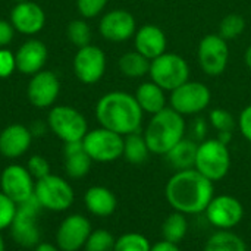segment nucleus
Masks as SVG:
<instances>
[{
  "label": "nucleus",
  "mask_w": 251,
  "mask_h": 251,
  "mask_svg": "<svg viewBox=\"0 0 251 251\" xmlns=\"http://www.w3.org/2000/svg\"><path fill=\"white\" fill-rule=\"evenodd\" d=\"M213 184L194 168L176 171L166 182L165 197L175 212L185 216L204 213L215 196Z\"/></svg>",
  "instance_id": "nucleus-1"
},
{
  "label": "nucleus",
  "mask_w": 251,
  "mask_h": 251,
  "mask_svg": "<svg viewBox=\"0 0 251 251\" xmlns=\"http://www.w3.org/2000/svg\"><path fill=\"white\" fill-rule=\"evenodd\" d=\"M144 112L134 94L126 91H110L101 96L96 104V118L100 126L122 137L140 132Z\"/></svg>",
  "instance_id": "nucleus-2"
},
{
  "label": "nucleus",
  "mask_w": 251,
  "mask_h": 251,
  "mask_svg": "<svg viewBox=\"0 0 251 251\" xmlns=\"http://www.w3.org/2000/svg\"><path fill=\"white\" fill-rule=\"evenodd\" d=\"M185 134L187 124L184 116L168 106L151 115L143 135L150 153L165 156L174 146L185 138Z\"/></svg>",
  "instance_id": "nucleus-3"
},
{
  "label": "nucleus",
  "mask_w": 251,
  "mask_h": 251,
  "mask_svg": "<svg viewBox=\"0 0 251 251\" xmlns=\"http://www.w3.org/2000/svg\"><path fill=\"white\" fill-rule=\"evenodd\" d=\"M194 169H197L212 182L224 179L231 169V153L228 146L218 138L200 141Z\"/></svg>",
  "instance_id": "nucleus-4"
},
{
  "label": "nucleus",
  "mask_w": 251,
  "mask_h": 251,
  "mask_svg": "<svg viewBox=\"0 0 251 251\" xmlns=\"http://www.w3.org/2000/svg\"><path fill=\"white\" fill-rule=\"evenodd\" d=\"M149 76L165 91H174L190 79V65L181 54L165 51L150 60Z\"/></svg>",
  "instance_id": "nucleus-5"
},
{
  "label": "nucleus",
  "mask_w": 251,
  "mask_h": 251,
  "mask_svg": "<svg viewBox=\"0 0 251 251\" xmlns=\"http://www.w3.org/2000/svg\"><path fill=\"white\" fill-rule=\"evenodd\" d=\"M34 197L41 209L50 212H66L75 201L72 185L59 175H47L35 181Z\"/></svg>",
  "instance_id": "nucleus-6"
},
{
  "label": "nucleus",
  "mask_w": 251,
  "mask_h": 251,
  "mask_svg": "<svg viewBox=\"0 0 251 251\" xmlns=\"http://www.w3.org/2000/svg\"><path fill=\"white\" fill-rule=\"evenodd\" d=\"M49 129L63 143L82 141L88 132L85 116L72 106H53L47 115Z\"/></svg>",
  "instance_id": "nucleus-7"
},
{
  "label": "nucleus",
  "mask_w": 251,
  "mask_h": 251,
  "mask_svg": "<svg viewBox=\"0 0 251 251\" xmlns=\"http://www.w3.org/2000/svg\"><path fill=\"white\" fill-rule=\"evenodd\" d=\"M41 206L35 197L18 204L15 219L10 225V235L13 241L22 249H34L41 241V232L38 226V215Z\"/></svg>",
  "instance_id": "nucleus-8"
},
{
  "label": "nucleus",
  "mask_w": 251,
  "mask_h": 251,
  "mask_svg": "<svg viewBox=\"0 0 251 251\" xmlns=\"http://www.w3.org/2000/svg\"><path fill=\"white\" fill-rule=\"evenodd\" d=\"M212 101L210 88L200 82L188 79L169 94V107L182 116H194L209 107Z\"/></svg>",
  "instance_id": "nucleus-9"
},
{
  "label": "nucleus",
  "mask_w": 251,
  "mask_h": 251,
  "mask_svg": "<svg viewBox=\"0 0 251 251\" xmlns=\"http://www.w3.org/2000/svg\"><path fill=\"white\" fill-rule=\"evenodd\" d=\"M82 146L93 162L110 163L124 154V137L103 126L91 129L82 138Z\"/></svg>",
  "instance_id": "nucleus-10"
},
{
  "label": "nucleus",
  "mask_w": 251,
  "mask_h": 251,
  "mask_svg": "<svg viewBox=\"0 0 251 251\" xmlns=\"http://www.w3.org/2000/svg\"><path fill=\"white\" fill-rule=\"evenodd\" d=\"M197 62L201 71L209 76L222 75L229 62L228 41L219 34L204 35L197 47Z\"/></svg>",
  "instance_id": "nucleus-11"
},
{
  "label": "nucleus",
  "mask_w": 251,
  "mask_h": 251,
  "mask_svg": "<svg viewBox=\"0 0 251 251\" xmlns=\"http://www.w3.org/2000/svg\"><path fill=\"white\" fill-rule=\"evenodd\" d=\"M206 219L216 229H232L244 218L243 203L229 194L213 196L204 210Z\"/></svg>",
  "instance_id": "nucleus-12"
},
{
  "label": "nucleus",
  "mask_w": 251,
  "mask_h": 251,
  "mask_svg": "<svg viewBox=\"0 0 251 251\" xmlns=\"http://www.w3.org/2000/svg\"><path fill=\"white\" fill-rule=\"evenodd\" d=\"M35 179L26 166L12 163L7 165L0 174V191L4 193L16 204L25 203L34 197Z\"/></svg>",
  "instance_id": "nucleus-13"
},
{
  "label": "nucleus",
  "mask_w": 251,
  "mask_h": 251,
  "mask_svg": "<svg viewBox=\"0 0 251 251\" xmlns=\"http://www.w3.org/2000/svg\"><path fill=\"white\" fill-rule=\"evenodd\" d=\"M72 65L75 76L82 84L91 85L99 82L106 72V54L100 47L88 44L76 50Z\"/></svg>",
  "instance_id": "nucleus-14"
},
{
  "label": "nucleus",
  "mask_w": 251,
  "mask_h": 251,
  "mask_svg": "<svg viewBox=\"0 0 251 251\" xmlns=\"http://www.w3.org/2000/svg\"><path fill=\"white\" fill-rule=\"evenodd\" d=\"M93 231L88 218L79 213L66 216L56 231V246L60 251H79L84 249Z\"/></svg>",
  "instance_id": "nucleus-15"
},
{
  "label": "nucleus",
  "mask_w": 251,
  "mask_h": 251,
  "mask_svg": "<svg viewBox=\"0 0 251 251\" xmlns=\"http://www.w3.org/2000/svg\"><path fill=\"white\" fill-rule=\"evenodd\" d=\"M137 21L134 15L125 9H113L106 12L99 22L100 35L112 43H122L134 38Z\"/></svg>",
  "instance_id": "nucleus-16"
},
{
  "label": "nucleus",
  "mask_w": 251,
  "mask_h": 251,
  "mask_svg": "<svg viewBox=\"0 0 251 251\" xmlns=\"http://www.w3.org/2000/svg\"><path fill=\"white\" fill-rule=\"evenodd\" d=\"M60 91V82L54 72L40 71L34 74L26 87L29 103L37 109H47L54 104Z\"/></svg>",
  "instance_id": "nucleus-17"
},
{
  "label": "nucleus",
  "mask_w": 251,
  "mask_h": 251,
  "mask_svg": "<svg viewBox=\"0 0 251 251\" xmlns=\"http://www.w3.org/2000/svg\"><path fill=\"white\" fill-rule=\"evenodd\" d=\"M10 24L15 31L24 35H34L46 25V13L43 7L34 1H18L10 12Z\"/></svg>",
  "instance_id": "nucleus-18"
},
{
  "label": "nucleus",
  "mask_w": 251,
  "mask_h": 251,
  "mask_svg": "<svg viewBox=\"0 0 251 251\" xmlns=\"http://www.w3.org/2000/svg\"><path fill=\"white\" fill-rule=\"evenodd\" d=\"M31 129L22 124L7 125L0 132V154L6 159L22 157L32 144Z\"/></svg>",
  "instance_id": "nucleus-19"
},
{
  "label": "nucleus",
  "mask_w": 251,
  "mask_h": 251,
  "mask_svg": "<svg viewBox=\"0 0 251 251\" xmlns=\"http://www.w3.org/2000/svg\"><path fill=\"white\" fill-rule=\"evenodd\" d=\"M47 47L43 41L31 38L26 40L24 44L19 46V49L15 53L16 59V71H19L24 75H34L44 69V65L47 62Z\"/></svg>",
  "instance_id": "nucleus-20"
},
{
  "label": "nucleus",
  "mask_w": 251,
  "mask_h": 251,
  "mask_svg": "<svg viewBox=\"0 0 251 251\" xmlns=\"http://www.w3.org/2000/svg\"><path fill=\"white\" fill-rule=\"evenodd\" d=\"M134 47L149 60L163 54L168 47V38L162 28L153 24H146L137 28L134 34Z\"/></svg>",
  "instance_id": "nucleus-21"
},
{
  "label": "nucleus",
  "mask_w": 251,
  "mask_h": 251,
  "mask_svg": "<svg viewBox=\"0 0 251 251\" xmlns=\"http://www.w3.org/2000/svg\"><path fill=\"white\" fill-rule=\"evenodd\" d=\"M84 204H85V209L93 216L107 218L115 213L118 207V200L112 190L103 185H94L85 191Z\"/></svg>",
  "instance_id": "nucleus-22"
},
{
  "label": "nucleus",
  "mask_w": 251,
  "mask_h": 251,
  "mask_svg": "<svg viewBox=\"0 0 251 251\" xmlns=\"http://www.w3.org/2000/svg\"><path fill=\"white\" fill-rule=\"evenodd\" d=\"M65 172L72 179H81L88 175L93 160L84 150L82 141L65 143L63 147Z\"/></svg>",
  "instance_id": "nucleus-23"
},
{
  "label": "nucleus",
  "mask_w": 251,
  "mask_h": 251,
  "mask_svg": "<svg viewBox=\"0 0 251 251\" xmlns=\"http://www.w3.org/2000/svg\"><path fill=\"white\" fill-rule=\"evenodd\" d=\"M134 97H135L138 106L141 107V110L149 115H154V113L163 110L165 107H168L166 91L162 87H159L157 84H154L153 81L141 82L137 87Z\"/></svg>",
  "instance_id": "nucleus-24"
},
{
  "label": "nucleus",
  "mask_w": 251,
  "mask_h": 251,
  "mask_svg": "<svg viewBox=\"0 0 251 251\" xmlns=\"http://www.w3.org/2000/svg\"><path fill=\"white\" fill-rule=\"evenodd\" d=\"M199 143L191 138H182L176 146H174L166 154L168 163L176 171H185L194 168L196 154H197Z\"/></svg>",
  "instance_id": "nucleus-25"
},
{
  "label": "nucleus",
  "mask_w": 251,
  "mask_h": 251,
  "mask_svg": "<svg viewBox=\"0 0 251 251\" xmlns=\"http://www.w3.org/2000/svg\"><path fill=\"white\" fill-rule=\"evenodd\" d=\"M118 66L121 74L128 78H143L149 75L150 60L137 50H134L124 53L118 60Z\"/></svg>",
  "instance_id": "nucleus-26"
},
{
  "label": "nucleus",
  "mask_w": 251,
  "mask_h": 251,
  "mask_svg": "<svg viewBox=\"0 0 251 251\" xmlns=\"http://www.w3.org/2000/svg\"><path fill=\"white\" fill-rule=\"evenodd\" d=\"M204 251H247V246L231 229H219L207 240Z\"/></svg>",
  "instance_id": "nucleus-27"
},
{
  "label": "nucleus",
  "mask_w": 251,
  "mask_h": 251,
  "mask_svg": "<svg viewBox=\"0 0 251 251\" xmlns=\"http://www.w3.org/2000/svg\"><path fill=\"white\" fill-rule=\"evenodd\" d=\"M150 150L144 140V135L134 132L124 137V157L131 165H143L150 156Z\"/></svg>",
  "instance_id": "nucleus-28"
},
{
  "label": "nucleus",
  "mask_w": 251,
  "mask_h": 251,
  "mask_svg": "<svg viewBox=\"0 0 251 251\" xmlns=\"http://www.w3.org/2000/svg\"><path fill=\"white\" fill-rule=\"evenodd\" d=\"M188 232V221L184 213L175 212L168 215L162 225V237L165 241L179 244Z\"/></svg>",
  "instance_id": "nucleus-29"
},
{
  "label": "nucleus",
  "mask_w": 251,
  "mask_h": 251,
  "mask_svg": "<svg viewBox=\"0 0 251 251\" xmlns=\"http://www.w3.org/2000/svg\"><path fill=\"white\" fill-rule=\"evenodd\" d=\"M246 29V19L238 13H229L222 18L219 24V35L226 41L238 38Z\"/></svg>",
  "instance_id": "nucleus-30"
},
{
  "label": "nucleus",
  "mask_w": 251,
  "mask_h": 251,
  "mask_svg": "<svg viewBox=\"0 0 251 251\" xmlns=\"http://www.w3.org/2000/svg\"><path fill=\"white\" fill-rule=\"evenodd\" d=\"M68 40L78 49L91 44V28L84 19H74L66 28Z\"/></svg>",
  "instance_id": "nucleus-31"
},
{
  "label": "nucleus",
  "mask_w": 251,
  "mask_h": 251,
  "mask_svg": "<svg viewBox=\"0 0 251 251\" xmlns=\"http://www.w3.org/2000/svg\"><path fill=\"white\" fill-rule=\"evenodd\" d=\"M151 244L147 237L138 232H126L116 238L113 251H150Z\"/></svg>",
  "instance_id": "nucleus-32"
},
{
  "label": "nucleus",
  "mask_w": 251,
  "mask_h": 251,
  "mask_svg": "<svg viewBox=\"0 0 251 251\" xmlns=\"http://www.w3.org/2000/svg\"><path fill=\"white\" fill-rule=\"evenodd\" d=\"M116 238L107 229H93L84 251H113Z\"/></svg>",
  "instance_id": "nucleus-33"
},
{
  "label": "nucleus",
  "mask_w": 251,
  "mask_h": 251,
  "mask_svg": "<svg viewBox=\"0 0 251 251\" xmlns=\"http://www.w3.org/2000/svg\"><path fill=\"white\" fill-rule=\"evenodd\" d=\"M209 124L218 132H232L237 126V121L234 115L225 109L216 107L209 113Z\"/></svg>",
  "instance_id": "nucleus-34"
},
{
  "label": "nucleus",
  "mask_w": 251,
  "mask_h": 251,
  "mask_svg": "<svg viewBox=\"0 0 251 251\" xmlns=\"http://www.w3.org/2000/svg\"><path fill=\"white\" fill-rule=\"evenodd\" d=\"M16 209L18 204L0 191V234L10 228L16 215Z\"/></svg>",
  "instance_id": "nucleus-35"
},
{
  "label": "nucleus",
  "mask_w": 251,
  "mask_h": 251,
  "mask_svg": "<svg viewBox=\"0 0 251 251\" xmlns=\"http://www.w3.org/2000/svg\"><path fill=\"white\" fill-rule=\"evenodd\" d=\"M26 169L29 171V174L35 181L50 175V163L41 154H32L26 162Z\"/></svg>",
  "instance_id": "nucleus-36"
},
{
  "label": "nucleus",
  "mask_w": 251,
  "mask_h": 251,
  "mask_svg": "<svg viewBox=\"0 0 251 251\" xmlns=\"http://www.w3.org/2000/svg\"><path fill=\"white\" fill-rule=\"evenodd\" d=\"M107 1L109 0H76V9L82 18L91 19L99 16L104 10Z\"/></svg>",
  "instance_id": "nucleus-37"
},
{
  "label": "nucleus",
  "mask_w": 251,
  "mask_h": 251,
  "mask_svg": "<svg viewBox=\"0 0 251 251\" xmlns=\"http://www.w3.org/2000/svg\"><path fill=\"white\" fill-rule=\"evenodd\" d=\"M16 71V59L15 53H12L9 49L3 47L0 49V78H9Z\"/></svg>",
  "instance_id": "nucleus-38"
},
{
  "label": "nucleus",
  "mask_w": 251,
  "mask_h": 251,
  "mask_svg": "<svg viewBox=\"0 0 251 251\" xmlns=\"http://www.w3.org/2000/svg\"><path fill=\"white\" fill-rule=\"evenodd\" d=\"M237 124H238L241 135L251 143V103L241 110Z\"/></svg>",
  "instance_id": "nucleus-39"
},
{
  "label": "nucleus",
  "mask_w": 251,
  "mask_h": 251,
  "mask_svg": "<svg viewBox=\"0 0 251 251\" xmlns=\"http://www.w3.org/2000/svg\"><path fill=\"white\" fill-rule=\"evenodd\" d=\"M13 35H15V29L10 21L0 19V49L10 44V41L13 40Z\"/></svg>",
  "instance_id": "nucleus-40"
},
{
  "label": "nucleus",
  "mask_w": 251,
  "mask_h": 251,
  "mask_svg": "<svg viewBox=\"0 0 251 251\" xmlns=\"http://www.w3.org/2000/svg\"><path fill=\"white\" fill-rule=\"evenodd\" d=\"M207 132V124L203 118H197L191 124V140L194 141H203L204 135Z\"/></svg>",
  "instance_id": "nucleus-41"
},
{
  "label": "nucleus",
  "mask_w": 251,
  "mask_h": 251,
  "mask_svg": "<svg viewBox=\"0 0 251 251\" xmlns=\"http://www.w3.org/2000/svg\"><path fill=\"white\" fill-rule=\"evenodd\" d=\"M150 251H181L178 244H174V243H169V241H159L156 243L154 246H151V250Z\"/></svg>",
  "instance_id": "nucleus-42"
},
{
  "label": "nucleus",
  "mask_w": 251,
  "mask_h": 251,
  "mask_svg": "<svg viewBox=\"0 0 251 251\" xmlns=\"http://www.w3.org/2000/svg\"><path fill=\"white\" fill-rule=\"evenodd\" d=\"M46 128H49L46 124H43V122H34L29 129H31L32 137H41L46 132Z\"/></svg>",
  "instance_id": "nucleus-43"
},
{
  "label": "nucleus",
  "mask_w": 251,
  "mask_h": 251,
  "mask_svg": "<svg viewBox=\"0 0 251 251\" xmlns=\"http://www.w3.org/2000/svg\"><path fill=\"white\" fill-rule=\"evenodd\" d=\"M34 251H60V249L53 244V243H46V241H40L35 247Z\"/></svg>",
  "instance_id": "nucleus-44"
},
{
  "label": "nucleus",
  "mask_w": 251,
  "mask_h": 251,
  "mask_svg": "<svg viewBox=\"0 0 251 251\" xmlns=\"http://www.w3.org/2000/svg\"><path fill=\"white\" fill-rule=\"evenodd\" d=\"M244 63L246 66L251 69V44L246 49V53H244Z\"/></svg>",
  "instance_id": "nucleus-45"
},
{
  "label": "nucleus",
  "mask_w": 251,
  "mask_h": 251,
  "mask_svg": "<svg viewBox=\"0 0 251 251\" xmlns=\"http://www.w3.org/2000/svg\"><path fill=\"white\" fill-rule=\"evenodd\" d=\"M0 251H6V244H4V240L0 234Z\"/></svg>",
  "instance_id": "nucleus-46"
},
{
  "label": "nucleus",
  "mask_w": 251,
  "mask_h": 251,
  "mask_svg": "<svg viewBox=\"0 0 251 251\" xmlns=\"http://www.w3.org/2000/svg\"><path fill=\"white\" fill-rule=\"evenodd\" d=\"M18 1H25V0H18Z\"/></svg>",
  "instance_id": "nucleus-47"
},
{
  "label": "nucleus",
  "mask_w": 251,
  "mask_h": 251,
  "mask_svg": "<svg viewBox=\"0 0 251 251\" xmlns=\"http://www.w3.org/2000/svg\"><path fill=\"white\" fill-rule=\"evenodd\" d=\"M18 251H25V250H18Z\"/></svg>",
  "instance_id": "nucleus-48"
}]
</instances>
